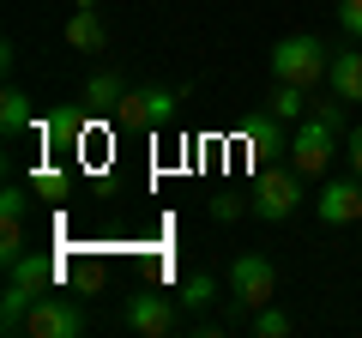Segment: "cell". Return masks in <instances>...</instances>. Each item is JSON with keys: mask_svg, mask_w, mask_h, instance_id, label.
Here are the masks:
<instances>
[{"mask_svg": "<svg viewBox=\"0 0 362 338\" xmlns=\"http://www.w3.org/2000/svg\"><path fill=\"white\" fill-rule=\"evenodd\" d=\"M278 296V266L266 254H235L230 260V326H242L254 308Z\"/></svg>", "mask_w": 362, "mask_h": 338, "instance_id": "6da1fadb", "label": "cell"}, {"mask_svg": "<svg viewBox=\"0 0 362 338\" xmlns=\"http://www.w3.org/2000/svg\"><path fill=\"white\" fill-rule=\"evenodd\" d=\"M338 121H344L338 103H320L296 133H290V163H296L302 175H326V163L338 157Z\"/></svg>", "mask_w": 362, "mask_h": 338, "instance_id": "7a4b0ae2", "label": "cell"}, {"mask_svg": "<svg viewBox=\"0 0 362 338\" xmlns=\"http://www.w3.org/2000/svg\"><path fill=\"white\" fill-rule=\"evenodd\" d=\"M326 73H332V54H326L320 37H278V49H272L278 85H320Z\"/></svg>", "mask_w": 362, "mask_h": 338, "instance_id": "3957f363", "label": "cell"}, {"mask_svg": "<svg viewBox=\"0 0 362 338\" xmlns=\"http://www.w3.org/2000/svg\"><path fill=\"white\" fill-rule=\"evenodd\" d=\"M302 206V169L290 163V169H259V182H254V218H266V223H284L290 211Z\"/></svg>", "mask_w": 362, "mask_h": 338, "instance_id": "277c9868", "label": "cell"}, {"mask_svg": "<svg viewBox=\"0 0 362 338\" xmlns=\"http://www.w3.org/2000/svg\"><path fill=\"white\" fill-rule=\"evenodd\" d=\"M25 332L30 338H78L85 332V308L73 296H37L25 314Z\"/></svg>", "mask_w": 362, "mask_h": 338, "instance_id": "5b68a950", "label": "cell"}, {"mask_svg": "<svg viewBox=\"0 0 362 338\" xmlns=\"http://www.w3.org/2000/svg\"><path fill=\"white\" fill-rule=\"evenodd\" d=\"M314 211H320V223H362V175H332V182H320Z\"/></svg>", "mask_w": 362, "mask_h": 338, "instance_id": "8992f818", "label": "cell"}, {"mask_svg": "<svg viewBox=\"0 0 362 338\" xmlns=\"http://www.w3.org/2000/svg\"><path fill=\"white\" fill-rule=\"evenodd\" d=\"M175 91H163V85H145V91H127L121 97L115 115L127 121V127H163V121H175Z\"/></svg>", "mask_w": 362, "mask_h": 338, "instance_id": "52a82bcc", "label": "cell"}, {"mask_svg": "<svg viewBox=\"0 0 362 338\" xmlns=\"http://www.w3.org/2000/svg\"><path fill=\"white\" fill-rule=\"evenodd\" d=\"M127 326H133V332H145V338H169V332H175V302L157 296V290H133Z\"/></svg>", "mask_w": 362, "mask_h": 338, "instance_id": "ba28073f", "label": "cell"}, {"mask_svg": "<svg viewBox=\"0 0 362 338\" xmlns=\"http://www.w3.org/2000/svg\"><path fill=\"white\" fill-rule=\"evenodd\" d=\"M338 103H362V49H338L332 54V73H326Z\"/></svg>", "mask_w": 362, "mask_h": 338, "instance_id": "9c48e42d", "label": "cell"}, {"mask_svg": "<svg viewBox=\"0 0 362 338\" xmlns=\"http://www.w3.org/2000/svg\"><path fill=\"white\" fill-rule=\"evenodd\" d=\"M66 42H73V49H85V54H97V49L109 42L103 13H97V0H78V13L66 18Z\"/></svg>", "mask_w": 362, "mask_h": 338, "instance_id": "30bf717a", "label": "cell"}, {"mask_svg": "<svg viewBox=\"0 0 362 338\" xmlns=\"http://www.w3.org/2000/svg\"><path fill=\"white\" fill-rule=\"evenodd\" d=\"M242 139L254 145L259 157H266V151H290V133H284V115H272V109H259V115L247 121V127H242Z\"/></svg>", "mask_w": 362, "mask_h": 338, "instance_id": "8fae6325", "label": "cell"}, {"mask_svg": "<svg viewBox=\"0 0 362 338\" xmlns=\"http://www.w3.org/2000/svg\"><path fill=\"white\" fill-rule=\"evenodd\" d=\"M42 290H30V284H18V278H6V296H0V332L13 338V332H25V314H30V302H37Z\"/></svg>", "mask_w": 362, "mask_h": 338, "instance_id": "7c38bea8", "label": "cell"}, {"mask_svg": "<svg viewBox=\"0 0 362 338\" xmlns=\"http://www.w3.org/2000/svg\"><path fill=\"white\" fill-rule=\"evenodd\" d=\"M121 97H127L121 73H90V78H85V109H90V115H115Z\"/></svg>", "mask_w": 362, "mask_h": 338, "instance_id": "4fadbf2b", "label": "cell"}, {"mask_svg": "<svg viewBox=\"0 0 362 338\" xmlns=\"http://www.w3.org/2000/svg\"><path fill=\"white\" fill-rule=\"evenodd\" d=\"M6 278H18V284H30V290H42V296H49L54 278H61V266H54L49 254H18V260L6 266Z\"/></svg>", "mask_w": 362, "mask_h": 338, "instance_id": "5bb4252c", "label": "cell"}, {"mask_svg": "<svg viewBox=\"0 0 362 338\" xmlns=\"http://www.w3.org/2000/svg\"><path fill=\"white\" fill-rule=\"evenodd\" d=\"M25 127H37V115H30V97L18 91V85H6V91H0V133H6V139H18Z\"/></svg>", "mask_w": 362, "mask_h": 338, "instance_id": "9a60e30c", "label": "cell"}, {"mask_svg": "<svg viewBox=\"0 0 362 338\" xmlns=\"http://www.w3.org/2000/svg\"><path fill=\"white\" fill-rule=\"evenodd\" d=\"M272 115H284V121H296V115H308V85H278L272 91Z\"/></svg>", "mask_w": 362, "mask_h": 338, "instance_id": "2e32d148", "label": "cell"}, {"mask_svg": "<svg viewBox=\"0 0 362 338\" xmlns=\"http://www.w3.org/2000/svg\"><path fill=\"white\" fill-rule=\"evenodd\" d=\"M211 302H218V278L211 272H194L181 284V308H211Z\"/></svg>", "mask_w": 362, "mask_h": 338, "instance_id": "e0dca14e", "label": "cell"}, {"mask_svg": "<svg viewBox=\"0 0 362 338\" xmlns=\"http://www.w3.org/2000/svg\"><path fill=\"white\" fill-rule=\"evenodd\" d=\"M247 332H259V338H284V332H290V314L266 302V308H254V314H247Z\"/></svg>", "mask_w": 362, "mask_h": 338, "instance_id": "ac0fdd59", "label": "cell"}, {"mask_svg": "<svg viewBox=\"0 0 362 338\" xmlns=\"http://www.w3.org/2000/svg\"><path fill=\"white\" fill-rule=\"evenodd\" d=\"M18 254H30L25 247V218H0V260L13 266Z\"/></svg>", "mask_w": 362, "mask_h": 338, "instance_id": "d6986e66", "label": "cell"}, {"mask_svg": "<svg viewBox=\"0 0 362 338\" xmlns=\"http://www.w3.org/2000/svg\"><path fill=\"white\" fill-rule=\"evenodd\" d=\"M0 218H30V187H0Z\"/></svg>", "mask_w": 362, "mask_h": 338, "instance_id": "ffe728a7", "label": "cell"}, {"mask_svg": "<svg viewBox=\"0 0 362 338\" xmlns=\"http://www.w3.org/2000/svg\"><path fill=\"white\" fill-rule=\"evenodd\" d=\"M30 187H37L42 199H61V194H66V175H61V169H37V175H30Z\"/></svg>", "mask_w": 362, "mask_h": 338, "instance_id": "44dd1931", "label": "cell"}, {"mask_svg": "<svg viewBox=\"0 0 362 338\" xmlns=\"http://www.w3.org/2000/svg\"><path fill=\"white\" fill-rule=\"evenodd\" d=\"M338 25H344L350 37H362V0H338Z\"/></svg>", "mask_w": 362, "mask_h": 338, "instance_id": "7402d4cb", "label": "cell"}, {"mask_svg": "<svg viewBox=\"0 0 362 338\" xmlns=\"http://www.w3.org/2000/svg\"><path fill=\"white\" fill-rule=\"evenodd\" d=\"M211 218H218V223L242 218V199H235V194H218V199H211Z\"/></svg>", "mask_w": 362, "mask_h": 338, "instance_id": "603a6c76", "label": "cell"}, {"mask_svg": "<svg viewBox=\"0 0 362 338\" xmlns=\"http://www.w3.org/2000/svg\"><path fill=\"white\" fill-rule=\"evenodd\" d=\"M344 157H350V175H362V127L344 133Z\"/></svg>", "mask_w": 362, "mask_h": 338, "instance_id": "cb8c5ba5", "label": "cell"}]
</instances>
